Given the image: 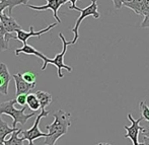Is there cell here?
Here are the masks:
<instances>
[{
    "mask_svg": "<svg viewBox=\"0 0 149 145\" xmlns=\"http://www.w3.org/2000/svg\"><path fill=\"white\" fill-rule=\"evenodd\" d=\"M54 122L50 125H46V130H48L49 136L45 138L44 145H55L58 139L67 134L69 127L71 126L70 113L63 110H58L53 114Z\"/></svg>",
    "mask_w": 149,
    "mask_h": 145,
    "instance_id": "1",
    "label": "cell"
},
{
    "mask_svg": "<svg viewBox=\"0 0 149 145\" xmlns=\"http://www.w3.org/2000/svg\"><path fill=\"white\" fill-rule=\"evenodd\" d=\"M15 104V100H9L7 102L0 104V115H7V116L11 117L13 119V122H12V127L13 128H16V125L18 123L22 126H24L29 119L36 116V112H33L31 114H24L26 110V106L22 107V109H20V110H17L14 107Z\"/></svg>",
    "mask_w": 149,
    "mask_h": 145,
    "instance_id": "2",
    "label": "cell"
},
{
    "mask_svg": "<svg viewBox=\"0 0 149 145\" xmlns=\"http://www.w3.org/2000/svg\"><path fill=\"white\" fill-rule=\"evenodd\" d=\"M76 10L80 11L81 14H80V16L77 18L76 22H75L74 28L71 29V31H72V33H74V38H73L72 41H70L71 45H74V44H76L77 40H78V38H79L78 29H79L80 24L83 22V20H85V18L88 17V16H93L95 20H98V18L100 17V14L98 13V6H97V1H96V0H91V3H90L87 7L83 8V9H82V8L77 7Z\"/></svg>",
    "mask_w": 149,
    "mask_h": 145,
    "instance_id": "3",
    "label": "cell"
},
{
    "mask_svg": "<svg viewBox=\"0 0 149 145\" xmlns=\"http://www.w3.org/2000/svg\"><path fill=\"white\" fill-rule=\"evenodd\" d=\"M50 114V111H46V110H42V112L40 113L39 115L36 118L35 124L31 128L28 130H22L19 133L20 137L24 138V140H28L29 141V145H33V141L36 139H39V138H46L49 136V133H44V132L41 131L39 125H40V121H41L42 118L47 117L48 115Z\"/></svg>",
    "mask_w": 149,
    "mask_h": 145,
    "instance_id": "4",
    "label": "cell"
},
{
    "mask_svg": "<svg viewBox=\"0 0 149 145\" xmlns=\"http://www.w3.org/2000/svg\"><path fill=\"white\" fill-rule=\"evenodd\" d=\"M59 38L61 39L62 44H63L62 51H61L59 54H57V55L55 56V58H53V59L48 58L47 65L48 64H53L54 66L57 67L58 77H59V78H63V77H64V75H63V73H62V69H66L68 72H71V71H72V68L64 63V56H65V54H66V52H67V47H68L69 45H71V42H67L62 33H59Z\"/></svg>",
    "mask_w": 149,
    "mask_h": 145,
    "instance_id": "5",
    "label": "cell"
},
{
    "mask_svg": "<svg viewBox=\"0 0 149 145\" xmlns=\"http://www.w3.org/2000/svg\"><path fill=\"white\" fill-rule=\"evenodd\" d=\"M128 120L131 122L130 126H124V129L126 130V134L124 135V138H129L131 139L133 145H137L139 143V134L142 133L144 127L140 126V122L143 120V118L140 117L137 120L134 119V117L131 114H128Z\"/></svg>",
    "mask_w": 149,
    "mask_h": 145,
    "instance_id": "6",
    "label": "cell"
},
{
    "mask_svg": "<svg viewBox=\"0 0 149 145\" xmlns=\"http://www.w3.org/2000/svg\"><path fill=\"white\" fill-rule=\"evenodd\" d=\"M58 26V22H54V24H51L50 26H48L46 29H41V31H33V26H30V31H24L22 29H18V31H16V39H17L18 41L22 42V43L26 44V42H28V40L30 39V38L38 37L40 39L43 33H48L50 29H52L53 28H55V26Z\"/></svg>",
    "mask_w": 149,
    "mask_h": 145,
    "instance_id": "7",
    "label": "cell"
},
{
    "mask_svg": "<svg viewBox=\"0 0 149 145\" xmlns=\"http://www.w3.org/2000/svg\"><path fill=\"white\" fill-rule=\"evenodd\" d=\"M65 4L64 0H47V4L43 6H36V5H28L29 8L33 10H37V11H44V10H52L53 11V16L58 24L61 22V20L58 16V10H59L60 6Z\"/></svg>",
    "mask_w": 149,
    "mask_h": 145,
    "instance_id": "8",
    "label": "cell"
},
{
    "mask_svg": "<svg viewBox=\"0 0 149 145\" xmlns=\"http://www.w3.org/2000/svg\"><path fill=\"white\" fill-rule=\"evenodd\" d=\"M12 78L15 81V96L20 94H28L30 93L31 89H33L36 86V83H30L26 81L22 77V73L18 72L16 74L12 75Z\"/></svg>",
    "mask_w": 149,
    "mask_h": 145,
    "instance_id": "9",
    "label": "cell"
},
{
    "mask_svg": "<svg viewBox=\"0 0 149 145\" xmlns=\"http://www.w3.org/2000/svg\"><path fill=\"white\" fill-rule=\"evenodd\" d=\"M10 79L11 76H10L7 65L0 62V94H3V96L8 94Z\"/></svg>",
    "mask_w": 149,
    "mask_h": 145,
    "instance_id": "10",
    "label": "cell"
},
{
    "mask_svg": "<svg viewBox=\"0 0 149 145\" xmlns=\"http://www.w3.org/2000/svg\"><path fill=\"white\" fill-rule=\"evenodd\" d=\"M26 54V55H35L37 57H39L40 59L43 60V66H42V70H45L46 67H47V60L48 57H46L43 53H41L40 51H38L36 48H33V46L29 45L28 43L24 44L22 48H17L15 49V56H18L19 54Z\"/></svg>",
    "mask_w": 149,
    "mask_h": 145,
    "instance_id": "11",
    "label": "cell"
},
{
    "mask_svg": "<svg viewBox=\"0 0 149 145\" xmlns=\"http://www.w3.org/2000/svg\"><path fill=\"white\" fill-rule=\"evenodd\" d=\"M0 20H1L2 29L8 33H16L18 29H22L18 22L12 16L6 15L4 12L2 14H0Z\"/></svg>",
    "mask_w": 149,
    "mask_h": 145,
    "instance_id": "12",
    "label": "cell"
},
{
    "mask_svg": "<svg viewBox=\"0 0 149 145\" xmlns=\"http://www.w3.org/2000/svg\"><path fill=\"white\" fill-rule=\"evenodd\" d=\"M20 4H24L22 0H0V14H2L4 10L8 8V15L11 16L12 9Z\"/></svg>",
    "mask_w": 149,
    "mask_h": 145,
    "instance_id": "13",
    "label": "cell"
},
{
    "mask_svg": "<svg viewBox=\"0 0 149 145\" xmlns=\"http://www.w3.org/2000/svg\"><path fill=\"white\" fill-rule=\"evenodd\" d=\"M18 128H10L8 126L7 122H5L2 119L1 115H0V143H3L5 141V138L7 135L12 134L15 130H17Z\"/></svg>",
    "mask_w": 149,
    "mask_h": 145,
    "instance_id": "14",
    "label": "cell"
},
{
    "mask_svg": "<svg viewBox=\"0 0 149 145\" xmlns=\"http://www.w3.org/2000/svg\"><path fill=\"white\" fill-rule=\"evenodd\" d=\"M16 39V36L8 33L3 29H0V52H3L9 48V40Z\"/></svg>",
    "mask_w": 149,
    "mask_h": 145,
    "instance_id": "15",
    "label": "cell"
},
{
    "mask_svg": "<svg viewBox=\"0 0 149 145\" xmlns=\"http://www.w3.org/2000/svg\"><path fill=\"white\" fill-rule=\"evenodd\" d=\"M36 94H37L38 98L40 100V105H41L42 110H45L46 107L49 106L52 102V100H53V98H52L51 94L47 91H44V90H38L36 92Z\"/></svg>",
    "mask_w": 149,
    "mask_h": 145,
    "instance_id": "16",
    "label": "cell"
},
{
    "mask_svg": "<svg viewBox=\"0 0 149 145\" xmlns=\"http://www.w3.org/2000/svg\"><path fill=\"white\" fill-rule=\"evenodd\" d=\"M144 1H145V0H132V1H130V2H125V3H123V5L130 8V9L135 12L137 15L141 16V11H142Z\"/></svg>",
    "mask_w": 149,
    "mask_h": 145,
    "instance_id": "17",
    "label": "cell"
},
{
    "mask_svg": "<svg viewBox=\"0 0 149 145\" xmlns=\"http://www.w3.org/2000/svg\"><path fill=\"white\" fill-rule=\"evenodd\" d=\"M20 131H22L20 128H18L17 130H15V131L11 134L9 139L5 140V141L3 142L4 145H24V142L26 141V140H24V138L19 137Z\"/></svg>",
    "mask_w": 149,
    "mask_h": 145,
    "instance_id": "18",
    "label": "cell"
},
{
    "mask_svg": "<svg viewBox=\"0 0 149 145\" xmlns=\"http://www.w3.org/2000/svg\"><path fill=\"white\" fill-rule=\"evenodd\" d=\"M26 105L33 112H37L41 109V105H40V100L38 98L36 93H28V100H26Z\"/></svg>",
    "mask_w": 149,
    "mask_h": 145,
    "instance_id": "19",
    "label": "cell"
},
{
    "mask_svg": "<svg viewBox=\"0 0 149 145\" xmlns=\"http://www.w3.org/2000/svg\"><path fill=\"white\" fill-rule=\"evenodd\" d=\"M139 108H140V112H141V117L145 121L149 122V107L147 106V104L142 100V102H139Z\"/></svg>",
    "mask_w": 149,
    "mask_h": 145,
    "instance_id": "20",
    "label": "cell"
},
{
    "mask_svg": "<svg viewBox=\"0 0 149 145\" xmlns=\"http://www.w3.org/2000/svg\"><path fill=\"white\" fill-rule=\"evenodd\" d=\"M22 77L26 81L30 83H36V80H37V76H36L35 72L33 71H26V72L22 73Z\"/></svg>",
    "mask_w": 149,
    "mask_h": 145,
    "instance_id": "21",
    "label": "cell"
},
{
    "mask_svg": "<svg viewBox=\"0 0 149 145\" xmlns=\"http://www.w3.org/2000/svg\"><path fill=\"white\" fill-rule=\"evenodd\" d=\"M16 104H18L19 106H26V100H28V94H20L15 98Z\"/></svg>",
    "mask_w": 149,
    "mask_h": 145,
    "instance_id": "22",
    "label": "cell"
},
{
    "mask_svg": "<svg viewBox=\"0 0 149 145\" xmlns=\"http://www.w3.org/2000/svg\"><path fill=\"white\" fill-rule=\"evenodd\" d=\"M149 13V0H145L143 4V7H142V11H141V16L144 17L145 15H147Z\"/></svg>",
    "mask_w": 149,
    "mask_h": 145,
    "instance_id": "23",
    "label": "cell"
},
{
    "mask_svg": "<svg viewBox=\"0 0 149 145\" xmlns=\"http://www.w3.org/2000/svg\"><path fill=\"white\" fill-rule=\"evenodd\" d=\"M140 26H141L142 29H149V13L143 17V22H142Z\"/></svg>",
    "mask_w": 149,
    "mask_h": 145,
    "instance_id": "24",
    "label": "cell"
},
{
    "mask_svg": "<svg viewBox=\"0 0 149 145\" xmlns=\"http://www.w3.org/2000/svg\"><path fill=\"white\" fill-rule=\"evenodd\" d=\"M78 1V0H64V2L66 3V2H70L71 5L70 7H69V9L70 10H76L77 6H76V2Z\"/></svg>",
    "mask_w": 149,
    "mask_h": 145,
    "instance_id": "25",
    "label": "cell"
},
{
    "mask_svg": "<svg viewBox=\"0 0 149 145\" xmlns=\"http://www.w3.org/2000/svg\"><path fill=\"white\" fill-rule=\"evenodd\" d=\"M112 1L116 9H120L123 6V0H112Z\"/></svg>",
    "mask_w": 149,
    "mask_h": 145,
    "instance_id": "26",
    "label": "cell"
},
{
    "mask_svg": "<svg viewBox=\"0 0 149 145\" xmlns=\"http://www.w3.org/2000/svg\"><path fill=\"white\" fill-rule=\"evenodd\" d=\"M142 134H143V136H146V137H149V126L147 128L144 127L143 131H142Z\"/></svg>",
    "mask_w": 149,
    "mask_h": 145,
    "instance_id": "27",
    "label": "cell"
},
{
    "mask_svg": "<svg viewBox=\"0 0 149 145\" xmlns=\"http://www.w3.org/2000/svg\"><path fill=\"white\" fill-rule=\"evenodd\" d=\"M143 142H144V145H149V137H146V136H144Z\"/></svg>",
    "mask_w": 149,
    "mask_h": 145,
    "instance_id": "28",
    "label": "cell"
},
{
    "mask_svg": "<svg viewBox=\"0 0 149 145\" xmlns=\"http://www.w3.org/2000/svg\"><path fill=\"white\" fill-rule=\"evenodd\" d=\"M96 145H112L110 143H106V142H100V143H97Z\"/></svg>",
    "mask_w": 149,
    "mask_h": 145,
    "instance_id": "29",
    "label": "cell"
},
{
    "mask_svg": "<svg viewBox=\"0 0 149 145\" xmlns=\"http://www.w3.org/2000/svg\"><path fill=\"white\" fill-rule=\"evenodd\" d=\"M24 1V5H28V2L30 1V0H22Z\"/></svg>",
    "mask_w": 149,
    "mask_h": 145,
    "instance_id": "30",
    "label": "cell"
},
{
    "mask_svg": "<svg viewBox=\"0 0 149 145\" xmlns=\"http://www.w3.org/2000/svg\"><path fill=\"white\" fill-rule=\"evenodd\" d=\"M132 1V0H123V3H125V2H130Z\"/></svg>",
    "mask_w": 149,
    "mask_h": 145,
    "instance_id": "31",
    "label": "cell"
},
{
    "mask_svg": "<svg viewBox=\"0 0 149 145\" xmlns=\"http://www.w3.org/2000/svg\"><path fill=\"white\" fill-rule=\"evenodd\" d=\"M137 145H144V142H143V143H140V142H139V143H138Z\"/></svg>",
    "mask_w": 149,
    "mask_h": 145,
    "instance_id": "32",
    "label": "cell"
},
{
    "mask_svg": "<svg viewBox=\"0 0 149 145\" xmlns=\"http://www.w3.org/2000/svg\"><path fill=\"white\" fill-rule=\"evenodd\" d=\"M0 145H4V143H0Z\"/></svg>",
    "mask_w": 149,
    "mask_h": 145,
    "instance_id": "33",
    "label": "cell"
}]
</instances>
